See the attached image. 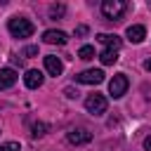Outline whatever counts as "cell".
<instances>
[{"label":"cell","instance_id":"6da1fadb","mask_svg":"<svg viewBox=\"0 0 151 151\" xmlns=\"http://www.w3.org/2000/svg\"><path fill=\"white\" fill-rule=\"evenodd\" d=\"M7 31H9L14 38H31L33 31H35V26H33L26 17H12V19L7 21Z\"/></svg>","mask_w":151,"mask_h":151},{"label":"cell","instance_id":"7a4b0ae2","mask_svg":"<svg viewBox=\"0 0 151 151\" xmlns=\"http://www.w3.org/2000/svg\"><path fill=\"white\" fill-rule=\"evenodd\" d=\"M125 9H127V5H125L123 0H104V2H101V14H104L109 21H118V19L125 14Z\"/></svg>","mask_w":151,"mask_h":151},{"label":"cell","instance_id":"3957f363","mask_svg":"<svg viewBox=\"0 0 151 151\" xmlns=\"http://www.w3.org/2000/svg\"><path fill=\"white\" fill-rule=\"evenodd\" d=\"M127 85H130L127 76H125V73H116V76L109 80V94H111L113 99H120V97L127 92Z\"/></svg>","mask_w":151,"mask_h":151},{"label":"cell","instance_id":"277c9868","mask_svg":"<svg viewBox=\"0 0 151 151\" xmlns=\"http://www.w3.org/2000/svg\"><path fill=\"white\" fill-rule=\"evenodd\" d=\"M106 106H109V101H106V97L99 94V92L85 97V109H87L90 113H94V116H101V113L106 111Z\"/></svg>","mask_w":151,"mask_h":151},{"label":"cell","instance_id":"5b68a950","mask_svg":"<svg viewBox=\"0 0 151 151\" xmlns=\"http://www.w3.org/2000/svg\"><path fill=\"white\" fill-rule=\"evenodd\" d=\"M101 80H104V71L101 68H87V71L76 76V83H83V85H99Z\"/></svg>","mask_w":151,"mask_h":151},{"label":"cell","instance_id":"8992f818","mask_svg":"<svg viewBox=\"0 0 151 151\" xmlns=\"http://www.w3.org/2000/svg\"><path fill=\"white\" fill-rule=\"evenodd\" d=\"M66 139H68V144H73V146L90 144V142H92V132L85 130V127H73V130L66 134Z\"/></svg>","mask_w":151,"mask_h":151},{"label":"cell","instance_id":"52a82bcc","mask_svg":"<svg viewBox=\"0 0 151 151\" xmlns=\"http://www.w3.org/2000/svg\"><path fill=\"white\" fill-rule=\"evenodd\" d=\"M42 40H45L47 45H66V42H68V35H66L64 31L52 28V31H45V33H42Z\"/></svg>","mask_w":151,"mask_h":151},{"label":"cell","instance_id":"ba28073f","mask_svg":"<svg viewBox=\"0 0 151 151\" xmlns=\"http://www.w3.org/2000/svg\"><path fill=\"white\" fill-rule=\"evenodd\" d=\"M42 80H45V76H42L40 71H35V68H28L26 76H24V83H26L28 90H38V87L42 85Z\"/></svg>","mask_w":151,"mask_h":151},{"label":"cell","instance_id":"9c48e42d","mask_svg":"<svg viewBox=\"0 0 151 151\" xmlns=\"http://www.w3.org/2000/svg\"><path fill=\"white\" fill-rule=\"evenodd\" d=\"M45 71H47L50 76H61V71H64L61 59L54 57V54H47V57H45Z\"/></svg>","mask_w":151,"mask_h":151},{"label":"cell","instance_id":"30bf717a","mask_svg":"<svg viewBox=\"0 0 151 151\" xmlns=\"http://www.w3.org/2000/svg\"><path fill=\"white\" fill-rule=\"evenodd\" d=\"M97 40H99L104 47H111V50H120V45H123V40H120L116 33H99Z\"/></svg>","mask_w":151,"mask_h":151},{"label":"cell","instance_id":"8fae6325","mask_svg":"<svg viewBox=\"0 0 151 151\" xmlns=\"http://www.w3.org/2000/svg\"><path fill=\"white\" fill-rule=\"evenodd\" d=\"M17 83V71L14 68H0V90H7Z\"/></svg>","mask_w":151,"mask_h":151},{"label":"cell","instance_id":"7c38bea8","mask_svg":"<svg viewBox=\"0 0 151 151\" xmlns=\"http://www.w3.org/2000/svg\"><path fill=\"white\" fill-rule=\"evenodd\" d=\"M144 38H146V28H144V26H130V28H127V40H130V42L139 45Z\"/></svg>","mask_w":151,"mask_h":151},{"label":"cell","instance_id":"4fadbf2b","mask_svg":"<svg viewBox=\"0 0 151 151\" xmlns=\"http://www.w3.org/2000/svg\"><path fill=\"white\" fill-rule=\"evenodd\" d=\"M99 61H101L104 66H111V64H116V61H118V50L104 47V50H101V54H99Z\"/></svg>","mask_w":151,"mask_h":151},{"label":"cell","instance_id":"5bb4252c","mask_svg":"<svg viewBox=\"0 0 151 151\" xmlns=\"http://www.w3.org/2000/svg\"><path fill=\"white\" fill-rule=\"evenodd\" d=\"M47 123H33L31 125V137L33 139H38V137H42V134H47Z\"/></svg>","mask_w":151,"mask_h":151},{"label":"cell","instance_id":"9a60e30c","mask_svg":"<svg viewBox=\"0 0 151 151\" xmlns=\"http://www.w3.org/2000/svg\"><path fill=\"white\" fill-rule=\"evenodd\" d=\"M78 59H83V61L94 59V47H92V45H83V47L78 50Z\"/></svg>","mask_w":151,"mask_h":151},{"label":"cell","instance_id":"2e32d148","mask_svg":"<svg viewBox=\"0 0 151 151\" xmlns=\"http://www.w3.org/2000/svg\"><path fill=\"white\" fill-rule=\"evenodd\" d=\"M64 12H66V7H64V5H52V7H50V17H52V19L64 17Z\"/></svg>","mask_w":151,"mask_h":151},{"label":"cell","instance_id":"e0dca14e","mask_svg":"<svg viewBox=\"0 0 151 151\" xmlns=\"http://www.w3.org/2000/svg\"><path fill=\"white\" fill-rule=\"evenodd\" d=\"M0 151H21L19 142H7V144H0Z\"/></svg>","mask_w":151,"mask_h":151},{"label":"cell","instance_id":"ac0fdd59","mask_svg":"<svg viewBox=\"0 0 151 151\" xmlns=\"http://www.w3.org/2000/svg\"><path fill=\"white\" fill-rule=\"evenodd\" d=\"M33 54H38V47H35V45H28V47L24 50V57H33Z\"/></svg>","mask_w":151,"mask_h":151},{"label":"cell","instance_id":"d6986e66","mask_svg":"<svg viewBox=\"0 0 151 151\" xmlns=\"http://www.w3.org/2000/svg\"><path fill=\"white\" fill-rule=\"evenodd\" d=\"M64 94H66L68 99H73V97H78V92H76L73 87H66V90H64Z\"/></svg>","mask_w":151,"mask_h":151},{"label":"cell","instance_id":"ffe728a7","mask_svg":"<svg viewBox=\"0 0 151 151\" xmlns=\"http://www.w3.org/2000/svg\"><path fill=\"white\" fill-rule=\"evenodd\" d=\"M85 33H87V26H78L76 28V35H85Z\"/></svg>","mask_w":151,"mask_h":151},{"label":"cell","instance_id":"44dd1931","mask_svg":"<svg viewBox=\"0 0 151 151\" xmlns=\"http://www.w3.org/2000/svg\"><path fill=\"white\" fill-rule=\"evenodd\" d=\"M144 149H146V151H151V134L144 139Z\"/></svg>","mask_w":151,"mask_h":151},{"label":"cell","instance_id":"7402d4cb","mask_svg":"<svg viewBox=\"0 0 151 151\" xmlns=\"http://www.w3.org/2000/svg\"><path fill=\"white\" fill-rule=\"evenodd\" d=\"M144 68H146V71H151V59H146V61H144Z\"/></svg>","mask_w":151,"mask_h":151}]
</instances>
